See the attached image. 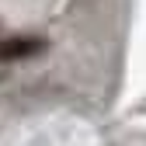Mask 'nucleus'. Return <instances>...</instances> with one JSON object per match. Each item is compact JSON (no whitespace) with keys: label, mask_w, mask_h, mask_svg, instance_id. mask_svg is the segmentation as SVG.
Returning a JSON list of instances; mask_svg holds the SVG:
<instances>
[{"label":"nucleus","mask_w":146,"mask_h":146,"mask_svg":"<svg viewBox=\"0 0 146 146\" xmlns=\"http://www.w3.org/2000/svg\"><path fill=\"white\" fill-rule=\"evenodd\" d=\"M42 38H0V63H14V59H28L35 52H42Z\"/></svg>","instance_id":"f257e3e1"}]
</instances>
